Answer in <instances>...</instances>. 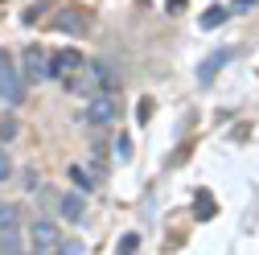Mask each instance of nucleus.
<instances>
[{
    "label": "nucleus",
    "mask_w": 259,
    "mask_h": 255,
    "mask_svg": "<svg viewBox=\"0 0 259 255\" xmlns=\"http://www.w3.org/2000/svg\"><path fill=\"white\" fill-rule=\"evenodd\" d=\"M0 103H9V107L25 103V78H21V70L13 66V58L5 50H0Z\"/></svg>",
    "instance_id": "1"
},
{
    "label": "nucleus",
    "mask_w": 259,
    "mask_h": 255,
    "mask_svg": "<svg viewBox=\"0 0 259 255\" xmlns=\"http://www.w3.org/2000/svg\"><path fill=\"white\" fill-rule=\"evenodd\" d=\"M21 78L25 82H46L50 78V54L37 46V41H29L21 50Z\"/></svg>",
    "instance_id": "2"
},
{
    "label": "nucleus",
    "mask_w": 259,
    "mask_h": 255,
    "mask_svg": "<svg viewBox=\"0 0 259 255\" xmlns=\"http://www.w3.org/2000/svg\"><path fill=\"white\" fill-rule=\"evenodd\" d=\"M87 70V58L74 50V46H66V50H54L50 54V78H74V74H82Z\"/></svg>",
    "instance_id": "3"
},
{
    "label": "nucleus",
    "mask_w": 259,
    "mask_h": 255,
    "mask_svg": "<svg viewBox=\"0 0 259 255\" xmlns=\"http://www.w3.org/2000/svg\"><path fill=\"white\" fill-rule=\"evenodd\" d=\"M115 115H119V107H115V99H111V95H99V99H91V107L82 111V119H87V123H95V128L115 123Z\"/></svg>",
    "instance_id": "4"
},
{
    "label": "nucleus",
    "mask_w": 259,
    "mask_h": 255,
    "mask_svg": "<svg viewBox=\"0 0 259 255\" xmlns=\"http://www.w3.org/2000/svg\"><path fill=\"white\" fill-rule=\"evenodd\" d=\"M33 243H37V255H50V251H58L62 235H58V227H54V222L37 218V222H33Z\"/></svg>",
    "instance_id": "5"
},
{
    "label": "nucleus",
    "mask_w": 259,
    "mask_h": 255,
    "mask_svg": "<svg viewBox=\"0 0 259 255\" xmlns=\"http://www.w3.org/2000/svg\"><path fill=\"white\" fill-rule=\"evenodd\" d=\"M226 62H231V50H218L214 58H206V62H202V66H198V82L206 87V82H210V78H214V74H218V70L226 66Z\"/></svg>",
    "instance_id": "6"
},
{
    "label": "nucleus",
    "mask_w": 259,
    "mask_h": 255,
    "mask_svg": "<svg viewBox=\"0 0 259 255\" xmlns=\"http://www.w3.org/2000/svg\"><path fill=\"white\" fill-rule=\"evenodd\" d=\"M54 25L66 29V33H82V29H87V17H82V13H58Z\"/></svg>",
    "instance_id": "7"
},
{
    "label": "nucleus",
    "mask_w": 259,
    "mask_h": 255,
    "mask_svg": "<svg viewBox=\"0 0 259 255\" xmlns=\"http://www.w3.org/2000/svg\"><path fill=\"white\" fill-rule=\"evenodd\" d=\"M58 206H62V218H66V222H78L82 218V194H66Z\"/></svg>",
    "instance_id": "8"
},
{
    "label": "nucleus",
    "mask_w": 259,
    "mask_h": 255,
    "mask_svg": "<svg viewBox=\"0 0 259 255\" xmlns=\"http://www.w3.org/2000/svg\"><path fill=\"white\" fill-rule=\"evenodd\" d=\"M214 214H218V206H214V198L202 189V194L193 198V218H214Z\"/></svg>",
    "instance_id": "9"
},
{
    "label": "nucleus",
    "mask_w": 259,
    "mask_h": 255,
    "mask_svg": "<svg viewBox=\"0 0 259 255\" xmlns=\"http://www.w3.org/2000/svg\"><path fill=\"white\" fill-rule=\"evenodd\" d=\"M70 181H74L78 194H91V189H95V177H91L87 169H78V165H70Z\"/></svg>",
    "instance_id": "10"
},
{
    "label": "nucleus",
    "mask_w": 259,
    "mask_h": 255,
    "mask_svg": "<svg viewBox=\"0 0 259 255\" xmlns=\"http://www.w3.org/2000/svg\"><path fill=\"white\" fill-rule=\"evenodd\" d=\"M0 251H5V255H17V251H21V239H17V227H13V231H5V235H0Z\"/></svg>",
    "instance_id": "11"
},
{
    "label": "nucleus",
    "mask_w": 259,
    "mask_h": 255,
    "mask_svg": "<svg viewBox=\"0 0 259 255\" xmlns=\"http://www.w3.org/2000/svg\"><path fill=\"white\" fill-rule=\"evenodd\" d=\"M21 222V214H17V206H0V231H13Z\"/></svg>",
    "instance_id": "12"
},
{
    "label": "nucleus",
    "mask_w": 259,
    "mask_h": 255,
    "mask_svg": "<svg viewBox=\"0 0 259 255\" xmlns=\"http://www.w3.org/2000/svg\"><path fill=\"white\" fill-rule=\"evenodd\" d=\"M9 140H17V119L13 115L0 119V144H9Z\"/></svg>",
    "instance_id": "13"
},
{
    "label": "nucleus",
    "mask_w": 259,
    "mask_h": 255,
    "mask_svg": "<svg viewBox=\"0 0 259 255\" xmlns=\"http://www.w3.org/2000/svg\"><path fill=\"white\" fill-rule=\"evenodd\" d=\"M226 21V9H210V13H202V29H218Z\"/></svg>",
    "instance_id": "14"
},
{
    "label": "nucleus",
    "mask_w": 259,
    "mask_h": 255,
    "mask_svg": "<svg viewBox=\"0 0 259 255\" xmlns=\"http://www.w3.org/2000/svg\"><path fill=\"white\" fill-rule=\"evenodd\" d=\"M136 243H140V235H123V243H119L115 255H136Z\"/></svg>",
    "instance_id": "15"
},
{
    "label": "nucleus",
    "mask_w": 259,
    "mask_h": 255,
    "mask_svg": "<svg viewBox=\"0 0 259 255\" xmlns=\"http://www.w3.org/2000/svg\"><path fill=\"white\" fill-rule=\"evenodd\" d=\"M9 177H13V161H9L5 144H0V181H9Z\"/></svg>",
    "instance_id": "16"
},
{
    "label": "nucleus",
    "mask_w": 259,
    "mask_h": 255,
    "mask_svg": "<svg viewBox=\"0 0 259 255\" xmlns=\"http://www.w3.org/2000/svg\"><path fill=\"white\" fill-rule=\"evenodd\" d=\"M136 119H140V123L152 119V99H140V103H136Z\"/></svg>",
    "instance_id": "17"
},
{
    "label": "nucleus",
    "mask_w": 259,
    "mask_h": 255,
    "mask_svg": "<svg viewBox=\"0 0 259 255\" xmlns=\"http://www.w3.org/2000/svg\"><path fill=\"white\" fill-rule=\"evenodd\" d=\"M132 156V144H127V136H119V161H127Z\"/></svg>",
    "instance_id": "18"
},
{
    "label": "nucleus",
    "mask_w": 259,
    "mask_h": 255,
    "mask_svg": "<svg viewBox=\"0 0 259 255\" xmlns=\"http://www.w3.org/2000/svg\"><path fill=\"white\" fill-rule=\"evenodd\" d=\"M255 5H259V0H235V9H239V13H247V9H255Z\"/></svg>",
    "instance_id": "19"
},
{
    "label": "nucleus",
    "mask_w": 259,
    "mask_h": 255,
    "mask_svg": "<svg viewBox=\"0 0 259 255\" xmlns=\"http://www.w3.org/2000/svg\"><path fill=\"white\" fill-rule=\"evenodd\" d=\"M165 9H169V13H181V9H185V0H165Z\"/></svg>",
    "instance_id": "20"
},
{
    "label": "nucleus",
    "mask_w": 259,
    "mask_h": 255,
    "mask_svg": "<svg viewBox=\"0 0 259 255\" xmlns=\"http://www.w3.org/2000/svg\"><path fill=\"white\" fill-rule=\"evenodd\" d=\"M17 255H21V251H17Z\"/></svg>",
    "instance_id": "21"
}]
</instances>
